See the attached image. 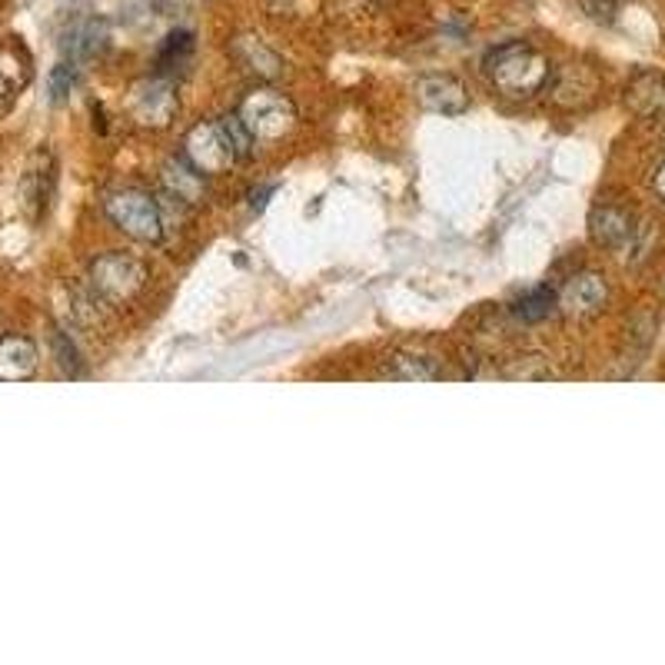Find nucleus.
<instances>
[{"label":"nucleus","mask_w":665,"mask_h":665,"mask_svg":"<svg viewBox=\"0 0 665 665\" xmlns=\"http://www.w3.org/2000/svg\"><path fill=\"white\" fill-rule=\"evenodd\" d=\"M482 74L489 77V84L512 100H529L536 94H542L552 80V63L546 53H539L532 43L522 40H509L499 43L486 53L482 60Z\"/></svg>","instance_id":"nucleus-1"},{"label":"nucleus","mask_w":665,"mask_h":665,"mask_svg":"<svg viewBox=\"0 0 665 665\" xmlns=\"http://www.w3.org/2000/svg\"><path fill=\"white\" fill-rule=\"evenodd\" d=\"M90 286L94 293L110 303V306H127L134 303L147 283H150V270L144 260L130 256V253H120V250H110V253H100L97 260H90Z\"/></svg>","instance_id":"nucleus-2"},{"label":"nucleus","mask_w":665,"mask_h":665,"mask_svg":"<svg viewBox=\"0 0 665 665\" xmlns=\"http://www.w3.org/2000/svg\"><path fill=\"white\" fill-rule=\"evenodd\" d=\"M104 214L120 233H127L137 243H160L164 239V229H167L164 207H160V201H154L140 187L110 190L104 197Z\"/></svg>","instance_id":"nucleus-3"},{"label":"nucleus","mask_w":665,"mask_h":665,"mask_svg":"<svg viewBox=\"0 0 665 665\" xmlns=\"http://www.w3.org/2000/svg\"><path fill=\"white\" fill-rule=\"evenodd\" d=\"M236 117L243 120V127L253 134V140H263V144H273V140H283L300 114H296V104L276 90V87H260V90H250L236 110Z\"/></svg>","instance_id":"nucleus-4"},{"label":"nucleus","mask_w":665,"mask_h":665,"mask_svg":"<svg viewBox=\"0 0 665 665\" xmlns=\"http://www.w3.org/2000/svg\"><path fill=\"white\" fill-rule=\"evenodd\" d=\"M184 157H187L197 170H204L207 177L226 174V170L236 164V154H233L229 140H226V134H223L221 120H217V124H214V120L194 124L190 134H187V140H184Z\"/></svg>","instance_id":"nucleus-5"},{"label":"nucleus","mask_w":665,"mask_h":665,"mask_svg":"<svg viewBox=\"0 0 665 665\" xmlns=\"http://www.w3.org/2000/svg\"><path fill=\"white\" fill-rule=\"evenodd\" d=\"M177 117V94L170 77H150L134 87V120L144 127H167Z\"/></svg>","instance_id":"nucleus-6"},{"label":"nucleus","mask_w":665,"mask_h":665,"mask_svg":"<svg viewBox=\"0 0 665 665\" xmlns=\"http://www.w3.org/2000/svg\"><path fill=\"white\" fill-rule=\"evenodd\" d=\"M417 100L443 117H459L469 110V87L456 74H423L417 80Z\"/></svg>","instance_id":"nucleus-7"},{"label":"nucleus","mask_w":665,"mask_h":665,"mask_svg":"<svg viewBox=\"0 0 665 665\" xmlns=\"http://www.w3.org/2000/svg\"><path fill=\"white\" fill-rule=\"evenodd\" d=\"M160 180H164V194L180 201L184 207H201L207 204L211 197V184H207V174L197 170L187 157H174L164 164L160 170Z\"/></svg>","instance_id":"nucleus-8"},{"label":"nucleus","mask_w":665,"mask_h":665,"mask_svg":"<svg viewBox=\"0 0 665 665\" xmlns=\"http://www.w3.org/2000/svg\"><path fill=\"white\" fill-rule=\"evenodd\" d=\"M229 53L236 57V63L246 70V74H253L256 80H280L283 74H286V60L266 43V40H260V37H253V33H243V37H236L233 43H229Z\"/></svg>","instance_id":"nucleus-9"},{"label":"nucleus","mask_w":665,"mask_h":665,"mask_svg":"<svg viewBox=\"0 0 665 665\" xmlns=\"http://www.w3.org/2000/svg\"><path fill=\"white\" fill-rule=\"evenodd\" d=\"M609 300V286L599 273H579L573 276L563 293H559V310L569 316H593L606 306Z\"/></svg>","instance_id":"nucleus-10"},{"label":"nucleus","mask_w":665,"mask_h":665,"mask_svg":"<svg viewBox=\"0 0 665 665\" xmlns=\"http://www.w3.org/2000/svg\"><path fill=\"white\" fill-rule=\"evenodd\" d=\"M40 353L30 336L3 333L0 336V383H23L37 373Z\"/></svg>","instance_id":"nucleus-11"},{"label":"nucleus","mask_w":665,"mask_h":665,"mask_svg":"<svg viewBox=\"0 0 665 665\" xmlns=\"http://www.w3.org/2000/svg\"><path fill=\"white\" fill-rule=\"evenodd\" d=\"M626 107L643 120H665V77L656 70L633 74L626 87Z\"/></svg>","instance_id":"nucleus-12"},{"label":"nucleus","mask_w":665,"mask_h":665,"mask_svg":"<svg viewBox=\"0 0 665 665\" xmlns=\"http://www.w3.org/2000/svg\"><path fill=\"white\" fill-rule=\"evenodd\" d=\"M589 236L606 250H619L636 236V221H633L629 211L606 204V207H596L589 214Z\"/></svg>","instance_id":"nucleus-13"},{"label":"nucleus","mask_w":665,"mask_h":665,"mask_svg":"<svg viewBox=\"0 0 665 665\" xmlns=\"http://www.w3.org/2000/svg\"><path fill=\"white\" fill-rule=\"evenodd\" d=\"M190 57H194V33H190V30H174V33L164 40V47L157 50L154 74H157V77H170V80H174L177 74H184V70H187Z\"/></svg>","instance_id":"nucleus-14"},{"label":"nucleus","mask_w":665,"mask_h":665,"mask_svg":"<svg viewBox=\"0 0 665 665\" xmlns=\"http://www.w3.org/2000/svg\"><path fill=\"white\" fill-rule=\"evenodd\" d=\"M104 43H107V27H104V20H80L70 33H67V53H70V60L74 63H80V60H90V57H97L100 50H104Z\"/></svg>","instance_id":"nucleus-15"},{"label":"nucleus","mask_w":665,"mask_h":665,"mask_svg":"<svg viewBox=\"0 0 665 665\" xmlns=\"http://www.w3.org/2000/svg\"><path fill=\"white\" fill-rule=\"evenodd\" d=\"M556 310H559V293L549 290V286H536V290L522 293V296L512 303V316L522 320V323H542V320H549Z\"/></svg>","instance_id":"nucleus-16"},{"label":"nucleus","mask_w":665,"mask_h":665,"mask_svg":"<svg viewBox=\"0 0 665 665\" xmlns=\"http://www.w3.org/2000/svg\"><path fill=\"white\" fill-rule=\"evenodd\" d=\"M387 376L390 380H407V383H433V380H443V370L427 360V356H417V353H397L390 363H387Z\"/></svg>","instance_id":"nucleus-17"},{"label":"nucleus","mask_w":665,"mask_h":665,"mask_svg":"<svg viewBox=\"0 0 665 665\" xmlns=\"http://www.w3.org/2000/svg\"><path fill=\"white\" fill-rule=\"evenodd\" d=\"M50 194H53V164L47 157V167H33L23 180V204L30 211V217H43L47 204H50Z\"/></svg>","instance_id":"nucleus-18"},{"label":"nucleus","mask_w":665,"mask_h":665,"mask_svg":"<svg viewBox=\"0 0 665 665\" xmlns=\"http://www.w3.org/2000/svg\"><path fill=\"white\" fill-rule=\"evenodd\" d=\"M53 356H57V366L63 370V376H70V380H80V376H87V370H84V360H80V353H77V346L70 343V336L63 333V330H53Z\"/></svg>","instance_id":"nucleus-19"},{"label":"nucleus","mask_w":665,"mask_h":665,"mask_svg":"<svg viewBox=\"0 0 665 665\" xmlns=\"http://www.w3.org/2000/svg\"><path fill=\"white\" fill-rule=\"evenodd\" d=\"M221 127L223 134H226V140H229V147H233V154H236V160H250L256 140H253V134L243 127V120H239L236 114H226V117H221Z\"/></svg>","instance_id":"nucleus-20"},{"label":"nucleus","mask_w":665,"mask_h":665,"mask_svg":"<svg viewBox=\"0 0 665 665\" xmlns=\"http://www.w3.org/2000/svg\"><path fill=\"white\" fill-rule=\"evenodd\" d=\"M77 87V63L74 60H60L53 70H50V80H47V90H50V100L53 104H63Z\"/></svg>","instance_id":"nucleus-21"},{"label":"nucleus","mask_w":665,"mask_h":665,"mask_svg":"<svg viewBox=\"0 0 665 665\" xmlns=\"http://www.w3.org/2000/svg\"><path fill=\"white\" fill-rule=\"evenodd\" d=\"M502 376L506 380H549L552 373L542 356H519V360H512V366Z\"/></svg>","instance_id":"nucleus-22"},{"label":"nucleus","mask_w":665,"mask_h":665,"mask_svg":"<svg viewBox=\"0 0 665 665\" xmlns=\"http://www.w3.org/2000/svg\"><path fill=\"white\" fill-rule=\"evenodd\" d=\"M579 3H583V10H586L596 23H613V20H616V10H619L616 0H579Z\"/></svg>","instance_id":"nucleus-23"},{"label":"nucleus","mask_w":665,"mask_h":665,"mask_svg":"<svg viewBox=\"0 0 665 665\" xmlns=\"http://www.w3.org/2000/svg\"><path fill=\"white\" fill-rule=\"evenodd\" d=\"M653 190H656V197L665 204V164L653 174Z\"/></svg>","instance_id":"nucleus-24"},{"label":"nucleus","mask_w":665,"mask_h":665,"mask_svg":"<svg viewBox=\"0 0 665 665\" xmlns=\"http://www.w3.org/2000/svg\"><path fill=\"white\" fill-rule=\"evenodd\" d=\"M273 190H276V187H266V190L253 194V201H250V204H253V211H263V207H266V197H270Z\"/></svg>","instance_id":"nucleus-25"},{"label":"nucleus","mask_w":665,"mask_h":665,"mask_svg":"<svg viewBox=\"0 0 665 665\" xmlns=\"http://www.w3.org/2000/svg\"><path fill=\"white\" fill-rule=\"evenodd\" d=\"M663 147H665V137H663Z\"/></svg>","instance_id":"nucleus-26"}]
</instances>
